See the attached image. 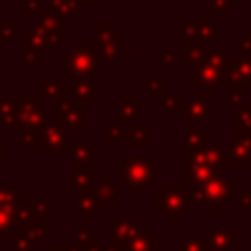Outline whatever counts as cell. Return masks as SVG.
<instances>
[{"label":"cell","mask_w":251,"mask_h":251,"mask_svg":"<svg viewBox=\"0 0 251 251\" xmlns=\"http://www.w3.org/2000/svg\"><path fill=\"white\" fill-rule=\"evenodd\" d=\"M67 39V20L61 14L49 12L41 16L33 31L24 33V53H35L43 49H53Z\"/></svg>","instance_id":"6da1fadb"},{"label":"cell","mask_w":251,"mask_h":251,"mask_svg":"<svg viewBox=\"0 0 251 251\" xmlns=\"http://www.w3.org/2000/svg\"><path fill=\"white\" fill-rule=\"evenodd\" d=\"M120 167H122L124 182L127 190L133 194L145 192L155 178V161L149 157H135V159L124 157L120 161Z\"/></svg>","instance_id":"7a4b0ae2"},{"label":"cell","mask_w":251,"mask_h":251,"mask_svg":"<svg viewBox=\"0 0 251 251\" xmlns=\"http://www.w3.org/2000/svg\"><path fill=\"white\" fill-rule=\"evenodd\" d=\"M235 186L224 178V176H214L206 182L196 184V188L190 194V200H208L210 210H226V204L235 200Z\"/></svg>","instance_id":"3957f363"},{"label":"cell","mask_w":251,"mask_h":251,"mask_svg":"<svg viewBox=\"0 0 251 251\" xmlns=\"http://www.w3.org/2000/svg\"><path fill=\"white\" fill-rule=\"evenodd\" d=\"M190 196L182 190L180 184H167L163 192L157 194V210L165 214L167 220H180L184 212L190 210Z\"/></svg>","instance_id":"277c9868"},{"label":"cell","mask_w":251,"mask_h":251,"mask_svg":"<svg viewBox=\"0 0 251 251\" xmlns=\"http://www.w3.org/2000/svg\"><path fill=\"white\" fill-rule=\"evenodd\" d=\"M98 63H100V57L96 55L94 43H86V41L76 43V47L67 57V69L76 78L90 76L98 69Z\"/></svg>","instance_id":"5b68a950"},{"label":"cell","mask_w":251,"mask_h":251,"mask_svg":"<svg viewBox=\"0 0 251 251\" xmlns=\"http://www.w3.org/2000/svg\"><path fill=\"white\" fill-rule=\"evenodd\" d=\"M94 49L100 59H116L118 57V45H120V35L108 25L96 24L94 25Z\"/></svg>","instance_id":"8992f818"},{"label":"cell","mask_w":251,"mask_h":251,"mask_svg":"<svg viewBox=\"0 0 251 251\" xmlns=\"http://www.w3.org/2000/svg\"><path fill=\"white\" fill-rule=\"evenodd\" d=\"M67 143V127L61 124H47L41 131V145L51 153V157H57V153Z\"/></svg>","instance_id":"52a82bcc"},{"label":"cell","mask_w":251,"mask_h":251,"mask_svg":"<svg viewBox=\"0 0 251 251\" xmlns=\"http://www.w3.org/2000/svg\"><path fill=\"white\" fill-rule=\"evenodd\" d=\"M139 227L133 222H116L112 231V247H116L118 251H127Z\"/></svg>","instance_id":"ba28073f"},{"label":"cell","mask_w":251,"mask_h":251,"mask_svg":"<svg viewBox=\"0 0 251 251\" xmlns=\"http://www.w3.org/2000/svg\"><path fill=\"white\" fill-rule=\"evenodd\" d=\"M61 112H59V124L63 127H73L82 131L84 129V110L80 104H71V102H63L59 104Z\"/></svg>","instance_id":"9c48e42d"},{"label":"cell","mask_w":251,"mask_h":251,"mask_svg":"<svg viewBox=\"0 0 251 251\" xmlns=\"http://www.w3.org/2000/svg\"><path fill=\"white\" fill-rule=\"evenodd\" d=\"M251 137L249 135H239L237 139H231L227 143V163L229 165H239V163H247L251 165Z\"/></svg>","instance_id":"30bf717a"},{"label":"cell","mask_w":251,"mask_h":251,"mask_svg":"<svg viewBox=\"0 0 251 251\" xmlns=\"http://www.w3.org/2000/svg\"><path fill=\"white\" fill-rule=\"evenodd\" d=\"M102 202H104V200H102V198L94 192V188H92V190H86V192H78L76 202H75V208H76L78 212H82L86 220H92V216H94L96 212H102Z\"/></svg>","instance_id":"8fae6325"},{"label":"cell","mask_w":251,"mask_h":251,"mask_svg":"<svg viewBox=\"0 0 251 251\" xmlns=\"http://www.w3.org/2000/svg\"><path fill=\"white\" fill-rule=\"evenodd\" d=\"M235 239V229H216L210 233L208 239H204L206 251H227Z\"/></svg>","instance_id":"7c38bea8"},{"label":"cell","mask_w":251,"mask_h":251,"mask_svg":"<svg viewBox=\"0 0 251 251\" xmlns=\"http://www.w3.org/2000/svg\"><path fill=\"white\" fill-rule=\"evenodd\" d=\"M41 92L47 96V100H49L51 104H63V102H67V100H65L67 94H73V88L61 86L57 80L43 76V78H41Z\"/></svg>","instance_id":"4fadbf2b"},{"label":"cell","mask_w":251,"mask_h":251,"mask_svg":"<svg viewBox=\"0 0 251 251\" xmlns=\"http://www.w3.org/2000/svg\"><path fill=\"white\" fill-rule=\"evenodd\" d=\"M210 114V98L208 96H198L194 98L184 110H182V116H184V122H202L206 120Z\"/></svg>","instance_id":"5bb4252c"},{"label":"cell","mask_w":251,"mask_h":251,"mask_svg":"<svg viewBox=\"0 0 251 251\" xmlns=\"http://www.w3.org/2000/svg\"><path fill=\"white\" fill-rule=\"evenodd\" d=\"M227 82L229 84H245V82H251V55L245 61H229Z\"/></svg>","instance_id":"9a60e30c"},{"label":"cell","mask_w":251,"mask_h":251,"mask_svg":"<svg viewBox=\"0 0 251 251\" xmlns=\"http://www.w3.org/2000/svg\"><path fill=\"white\" fill-rule=\"evenodd\" d=\"M192 82L194 84H210L216 90L218 82H222V69L212 67V65H206V63H198V67L194 71Z\"/></svg>","instance_id":"2e32d148"},{"label":"cell","mask_w":251,"mask_h":251,"mask_svg":"<svg viewBox=\"0 0 251 251\" xmlns=\"http://www.w3.org/2000/svg\"><path fill=\"white\" fill-rule=\"evenodd\" d=\"M20 204H8L0 206V235L12 237L16 231V210Z\"/></svg>","instance_id":"e0dca14e"},{"label":"cell","mask_w":251,"mask_h":251,"mask_svg":"<svg viewBox=\"0 0 251 251\" xmlns=\"http://www.w3.org/2000/svg\"><path fill=\"white\" fill-rule=\"evenodd\" d=\"M92 153H94V149H92V141H90V139H86V141H82V143H76L73 149H69V157L78 165V169L90 167Z\"/></svg>","instance_id":"ac0fdd59"},{"label":"cell","mask_w":251,"mask_h":251,"mask_svg":"<svg viewBox=\"0 0 251 251\" xmlns=\"http://www.w3.org/2000/svg\"><path fill=\"white\" fill-rule=\"evenodd\" d=\"M67 182L73 184L78 192L92 190V186H94V175H92V169H90V167H82V169H78L76 173H73V175L67 178Z\"/></svg>","instance_id":"d6986e66"},{"label":"cell","mask_w":251,"mask_h":251,"mask_svg":"<svg viewBox=\"0 0 251 251\" xmlns=\"http://www.w3.org/2000/svg\"><path fill=\"white\" fill-rule=\"evenodd\" d=\"M51 12L69 16V14H84V2L82 0H49Z\"/></svg>","instance_id":"ffe728a7"},{"label":"cell","mask_w":251,"mask_h":251,"mask_svg":"<svg viewBox=\"0 0 251 251\" xmlns=\"http://www.w3.org/2000/svg\"><path fill=\"white\" fill-rule=\"evenodd\" d=\"M94 192H96L104 202H106V200H112V202H118V200H120V186L114 184L108 175H106V176L102 178V182L94 188Z\"/></svg>","instance_id":"44dd1931"},{"label":"cell","mask_w":251,"mask_h":251,"mask_svg":"<svg viewBox=\"0 0 251 251\" xmlns=\"http://www.w3.org/2000/svg\"><path fill=\"white\" fill-rule=\"evenodd\" d=\"M73 94H75V98H76L78 102H82V104L92 102V100H94V84H92V80H90V78H80V80L73 86Z\"/></svg>","instance_id":"7402d4cb"},{"label":"cell","mask_w":251,"mask_h":251,"mask_svg":"<svg viewBox=\"0 0 251 251\" xmlns=\"http://www.w3.org/2000/svg\"><path fill=\"white\" fill-rule=\"evenodd\" d=\"M16 102L12 96H0V122L8 127H12L14 116H16Z\"/></svg>","instance_id":"603a6c76"},{"label":"cell","mask_w":251,"mask_h":251,"mask_svg":"<svg viewBox=\"0 0 251 251\" xmlns=\"http://www.w3.org/2000/svg\"><path fill=\"white\" fill-rule=\"evenodd\" d=\"M24 231V239H27L31 245H35V243H41L43 241V237H45V233H47V224H31V226H27L25 229H22Z\"/></svg>","instance_id":"cb8c5ba5"},{"label":"cell","mask_w":251,"mask_h":251,"mask_svg":"<svg viewBox=\"0 0 251 251\" xmlns=\"http://www.w3.org/2000/svg\"><path fill=\"white\" fill-rule=\"evenodd\" d=\"M127 251H155V243H153V239L147 235V231H137V235L133 237V241H131V245H129V249Z\"/></svg>","instance_id":"d4e9b609"},{"label":"cell","mask_w":251,"mask_h":251,"mask_svg":"<svg viewBox=\"0 0 251 251\" xmlns=\"http://www.w3.org/2000/svg\"><path fill=\"white\" fill-rule=\"evenodd\" d=\"M147 92L157 98V102H165V80L161 76H151L147 80Z\"/></svg>","instance_id":"484cf974"},{"label":"cell","mask_w":251,"mask_h":251,"mask_svg":"<svg viewBox=\"0 0 251 251\" xmlns=\"http://www.w3.org/2000/svg\"><path fill=\"white\" fill-rule=\"evenodd\" d=\"M137 116V98L135 96H122V120H135Z\"/></svg>","instance_id":"4316f807"},{"label":"cell","mask_w":251,"mask_h":251,"mask_svg":"<svg viewBox=\"0 0 251 251\" xmlns=\"http://www.w3.org/2000/svg\"><path fill=\"white\" fill-rule=\"evenodd\" d=\"M145 133H147V124L141 122L139 127L129 135V147H131V149L145 147V145H147V137H145Z\"/></svg>","instance_id":"83f0119b"},{"label":"cell","mask_w":251,"mask_h":251,"mask_svg":"<svg viewBox=\"0 0 251 251\" xmlns=\"http://www.w3.org/2000/svg\"><path fill=\"white\" fill-rule=\"evenodd\" d=\"M198 63H206V65H212V67L222 69L227 61H226V55L222 51H206V53H202V57H200Z\"/></svg>","instance_id":"f1b7e54d"},{"label":"cell","mask_w":251,"mask_h":251,"mask_svg":"<svg viewBox=\"0 0 251 251\" xmlns=\"http://www.w3.org/2000/svg\"><path fill=\"white\" fill-rule=\"evenodd\" d=\"M24 145L27 149H37L41 145V133L37 127H25L24 129Z\"/></svg>","instance_id":"f546056e"},{"label":"cell","mask_w":251,"mask_h":251,"mask_svg":"<svg viewBox=\"0 0 251 251\" xmlns=\"http://www.w3.org/2000/svg\"><path fill=\"white\" fill-rule=\"evenodd\" d=\"M22 202V194L16 192L10 186H0V206H8V204H20Z\"/></svg>","instance_id":"4dcf8cb0"},{"label":"cell","mask_w":251,"mask_h":251,"mask_svg":"<svg viewBox=\"0 0 251 251\" xmlns=\"http://www.w3.org/2000/svg\"><path fill=\"white\" fill-rule=\"evenodd\" d=\"M200 37H202L204 41H218V31H216L214 24H210V18H208V16H202Z\"/></svg>","instance_id":"1f68e13d"},{"label":"cell","mask_w":251,"mask_h":251,"mask_svg":"<svg viewBox=\"0 0 251 251\" xmlns=\"http://www.w3.org/2000/svg\"><path fill=\"white\" fill-rule=\"evenodd\" d=\"M94 241H96V237L88 229H78L76 231V251H86Z\"/></svg>","instance_id":"d6a6232c"},{"label":"cell","mask_w":251,"mask_h":251,"mask_svg":"<svg viewBox=\"0 0 251 251\" xmlns=\"http://www.w3.org/2000/svg\"><path fill=\"white\" fill-rule=\"evenodd\" d=\"M129 131H126L120 124H116V126H112V129H108V131H102V137L104 139H129Z\"/></svg>","instance_id":"836d02e7"},{"label":"cell","mask_w":251,"mask_h":251,"mask_svg":"<svg viewBox=\"0 0 251 251\" xmlns=\"http://www.w3.org/2000/svg\"><path fill=\"white\" fill-rule=\"evenodd\" d=\"M175 251H206L204 249V239H184L180 247Z\"/></svg>","instance_id":"e575fe53"},{"label":"cell","mask_w":251,"mask_h":251,"mask_svg":"<svg viewBox=\"0 0 251 251\" xmlns=\"http://www.w3.org/2000/svg\"><path fill=\"white\" fill-rule=\"evenodd\" d=\"M227 94L235 104H241L245 98V86L243 84H229L227 86Z\"/></svg>","instance_id":"d590c367"},{"label":"cell","mask_w":251,"mask_h":251,"mask_svg":"<svg viewBox=\"0 0 251 251\" xmlns=\"http://www.w3.org/2000/svg\"><path fill=\"white\" fill-rule=\"evenodd\" d=\"M165 106H167L169 112H182V110H184V108H182V96L175 94V96L165 98Z\"/></svg>","instance_id":"8d00e7d4"},{"label":"cell","mask_w":251,"mask_h":251,"mask_svg":"<svg viewBox=\"0 0 251 251\" xmlns=\"http://www.w3.org/2000/svg\"><path fill=\"white\" fill-rule=\"evenodd\" d=\"M229 4H235V0H210V10L218 14V12H224Z\"/></svg>","instance_id":"74e56055"},{"label":"cell","mask_w":251,"mask_h":251,"mask_svg":"<svg viewBox=\"0 0 251 251\" xmlns=\"http://www.w3.org/2000/svg\"><path fill=\"white\" fill-rule=\"evenodd\" d=\"M14 39V27L10 24H0V41H12Z\"/></svg>","instance_id":"f35d334b"},{"label":"cell","mask_w":251,"mask_h":251,"mask_svg":"<svg viewBox=\"0 0 251 251\" xmlns=\"http://www.w3.org/2000/svg\"><path fill=\"white\" fill-rule=\"evenodd\" d=\"M24 65H25V67H33V69H37V67H39V59H37V55H35V53H25V55H24Z\"/></svg>","instance_id":"ab89813d"},{"label":"cell","mask_w":251,"mask_h":251,"mask_svg":"<svg viewBox=\"0 0 251 251\" xmlns=\"http://www.w3.org/2000/svg\"><path fill=\"white\" fill-rule=\"evenodd\" d=\"M237 210H239V212L251 210V194H243V196L237 200Z\"/></svg>","instance_id":"60d3db41"},{"label":"cell","mask_w":251,"mask_h":251,"mask_svg":"<svg viewBox=\"0 0 251 251\" xmlns=\"http://www.w3.org/2000/svg\"><path fill=\"white\" fill-rule=\"evenodd\" d=\"M29 249H31V243H29L27 239L18 237V239L14 241V251H29Z\"/></svg>","instance_id":"b9f144b4"},{"label":"cell","mask_w":251,"mask_h":251,"mask_svg":"<svg viewBox=\"0 0 251 251\" xmlns=\"http://www.w3.org/2000/svg\"><path fill=\"white\" fill-rule=\"evenodd\" d=\"M25 14H37L39 12V0H24Z\"/></svg>","instance_id":"7bdbcfd3"},{"label":"cell","mask_w":251,"mask_h":251,"mask_svg":"<svg viewBox=\"0 0 251 251\" xmlns=\"http://www.w3.org/2000/svg\"><path fill=\"white\" fill-rule=\"evenodd\" d=\"M157 59H163L165 65H173V63H175V57H173L171 51H159V53H157Z\"/></svg>","instance_id":"ee69618b"},{"label":"cell","mask_w":251,"mask_h":251,"mask_svg":"<svg viewBox=\"0 0 251 251\" xmlns=\"http://www.w3.org/2000/svg\"><path fill=\"white\" fill-rule=\"evenodd\" d=\"M86 251H104V243H102V239H98V237H96V241H94Z\"/></svg>","instance_id":"f6af8a7d"},{"label":"cell","mask_w":251,"mask_h":251,"mask_svg":"<svg viewBox=\"0 0 251 251\" xmlns=\"http://www.w3.org/2000/svg\"><path fill=\"white\" fill-rule=\"evenodd\" d=\"M49 251H76V249H69V247H51Z\"/></svg>","instance_id":"bcb514c9"},{"label":"cell","mask_w":251,"mask_h":251,"mask_svg":"<svg viewBox=\"0 0 251 251\" xmlns=\"http://www.w3.org/2000/svg\"><path fill=\"white\" fill-rule=\"evenodd\" d=\"M82 2H84V4H96V6H100L104 0H82Z\"/></svg>","instance_id":"7dc6e473"},{"label":"cell","mask_w":251,"mask_h":251,"mask_svg":"<svg viewBox=\"0 0 251 251\" xmlns=\"http://www.w3.org/2000/svg\"><path fill=\"white\" fill-rule=\"evenodd\" d=\"M0 165H4V149H2V143H0Z\"/></svg>","instance_id":"c3c4849f"},{"label":"cell","mask_w":251,"mask_h":251,"mask_svg":"<svg viewBox=\"0 0 251 251\" xmlns=\"http://www.w3.org/2000/svg\"><path fill=\"white\" fill-rule=\"evenodd\" d=\"M104 251H118L116 247H104Z\"/></svg>","instance_id":"681fc988"}]
</instances>
